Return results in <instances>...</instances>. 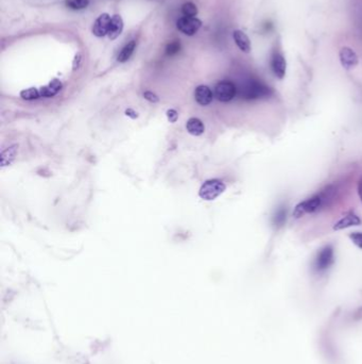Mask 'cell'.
<instances>
[{
  "label": "cell",
  "instance_id": "6da1fadb",
  "mask_svg": "<svg viewBox=\"0 0 362 364\" xmlns=\"http://www.w3.org/2000/svg\"><path fill=\"white\" fill-rule=\"evenodd\" d=\"M225 190L226 185L223 181L219 180V179H210V180L205 181L202 184L201 189L199 191V196L204 200L211 201L223 194Z\"/></svg>",
  "mask_w": 362,
  "mask_h": 364
},
{
  "label": "cell",
  "instance_id": "7a4b0ae2",
  "mask_svg": "<svg viewBox=\"0 0 362 364\" xmlns=\"http://www.w3.org/2000/svg\"><path fill=\"white\" fill-rule=\"evenodd\" d=\"M272 94V89L256 80H250L245 83L241 89V95L245 99H259L269 97Z\"/></svg>",
  "mask_w": 362,
  "mask_h": 364
},
{
  "label": "cell",
  "instance_id": "3957f363",
  "mask_svg": "<svg viewBox=\"0 0 362 364\" xmlns=\"http://www.w3.org/2000/svg\"><path fill=\"white\" fill-rule=\"evenodd\" d=\"M323 204H324V198H323V196L315 195L297 204L293 211V216L295 219H301L304 215L313 213L315 211L320 210Z\"/></svg>",
  "mask_w": 362,
  "mask_h": 364
},
{
  "label": "cell",
  "instance_id": "277c9868",
  "mask_svg": "<svg viewBox=\"0 0 362 364\" xmlns=\"http://www.w3.org/2000/svg\"><path fill=\"white\" fill-rule=\"evenodd\" d=\"M237 93L235 84L231 81H221L219 82L215 87L216 98L221 102H229L234 99Z\"/></svg>",
  "mask_w": 362,
  "mask_h": 364
},
{
  "label": "cell",
  "instance_id": "5b68a950",
  "mask_svg": "<svg viewBox=\"0 0 362 364\" xmlns=\"http://www.w3.org/2000/svg\"><path fill=\"white\" fill-rule=\"evenodd\" d=\"M201 27H202V22L200 21V19H198L197 17L183 16L177 22V28L179 29V31H181L182 33L188 35V36L195 35Z\"/></svg>",
  "mask_w": 362,
  "mask_h": 364
},
{
  "label": "cell",
  "instance_id": "8992f818",
  "mask_svg": "<svg viewBox=\"0 0 362 364\" xmlns=\"http://www.w3.org/2000/svg\"><path fill=\"white\" fill-rule=\"evenodd\" d=\"M112 17L107 13H102L96 19L93 26V34L97 37H103L108 34L109 25H111Z\"/></svg>",
  "mask_w": 362,
  "mask_h": 364
},
{
  "label": "cell",
  "instance_id": "52a82bcc",
  "mask_svg": "<svg viewBox=\"0 0 362 364\" xmlns=\"http://www.w3.org/2000/svg\"><path fill=\"white\" fill-rule=\"evenodd\" d=\"M340 62L341 65L343 66L346 70H351L357 66L358 64V56L355 51L350 47H342L340 53Z\"/></svg>",
  "mask_w": 362,
  "mask_h": 364
},
{
  "label": "cell",
  "instance_id": "ba28073f",
  "mask_svg": "<svg viewBox=\"0 0 362 364\" xmlns=\"http://www.w3.org/2000/svg\"><path fill=\"white\" fill-rule=\"evenodd\" d=\"M271 68L272 72L279 79H283L286 75V69H287V62L285 56H284L281 53H275L272 56L271 59Z\"/></svg>",
  "mask_w": 362,
  "mask_h": 364
},
{
  "label": "cell",
  "instance_id": "9c48e42d",
  "mask_svg": "<svg viewBox=\"0 0 362 364\" xmlns=\"http://www.w3.org/2000/svg\"><path fill=\"white\" fill-rule=\"evenodd\" d=\"M334 263V249L332 246H326L320 252L316 259V268L319 271H325Z\"/></svg>",
  "mask_w": 362,
  "mask_h": 364
},
{
  "label": "cell",
  "instance_id": "30bf717a",
  "mask_svg": "<svg viewBox=\"0 0 362 364\" xmlns=\"http://www.w3.org/2000/svg\"><path fill=\"white\" fill-rule=\"evenodd\" d=\"M124 19L118 14L113 15L111 19V25H109V30H108V34L107 37L111 41L116 40V38L119 37V35L122 33L124 31Z\"/></svg>",
  "mask_w": 362,
  "mask_h": 364
},
{
  "label": "cell",
  "instance_id": "8fae6325",
  "mask_svg": "<svg viewBox=\"0 0 362 364\" xmlns=\"http://www.w3.org/2000/svg\"><path fill=\"white\" fill-rule=\"evenodd\" d=\"M361 224V220L359 219V216L356 215L355 213L351 212L346 214L344 217H342L340 221L335 224L334 230L336 231H339V230H343L346 228H350L353 226H358Z\"/></svg>",
  "mask_w": 362,
  "mask_h": 364
},
{
  "label": "cell",
  "instance_id": "7c38bea8",
  "mask_svg": "<svg viewBox=\"0 0 362 364\" xmlns=\"http://www.w3.org/2000/svg\"><path fill=\"white\" fill-rule=\"evenodd\" d=\"M211 89L207 85H199L195 91V98L196 101L200 106H207L212 101Z\"/></svg>",
  "mask_w": 362,
  "mask_h": 364
},
{
  "label": "cell",
  "instance_id": "4fadbf2b",
  "mask_svg": "<svg viewBox=\"0 0 362 364\" xmlns=\"http://www.w3.org/2000/svg\"><path fill=\"white\" fill-rule=\"evenodd\" d=\"M233 38L238 46V48L245 54H249L251 51V41L249 36L241 30H235L233 32Z\"/></svg>",
  "mask_w": 362,
  "mask_h": 364
},
{
  "label": "cell",
  "instance_id": "5bb4252c",
  "mask_svg": "<svg viewBox=\"0 0 362 364\" xmlns=\"http://www.w3.org/2000/svg\"><path fill=\"white\" fill-rule=\"evenodd\" d=\"M61 89H62V82L57 79H53L52 81H50L48 83V85L41 87L40 94L42 97L50 98V97H53V96L59 93Z\"/></svg>",
  "mask_w": 362,
  "mask_h": 364
},
{
  "label": "cell",
  "instance_id": "9a60e30c",
  "mask_svg": "<svg viewBox=\"0 0 362 364\" xmlns=\"http://www.w3.org/2000/svg\"><path fill=\"white\" fill-rule=\"evenodd\" d=\"M186 129L190 134H192V136L199 137L204 133L205 127L201 119H199L197 117H191L187 120Z\"/></svg>",
  "mask_w": 362,
  "mask_h": 364
},
{
  "label": "cell",
  "instance_id": "2e32d148",
  "mask_svg": "<svg viewBox=\"0 0 362 364\" xmlns=\"http://www.w3.org/2000/svg\"><path fill=\"white\" fill-rule=\"evenodd\" d=\"M17 150H18V146L17 145H13L9 147L8 149H5L1 153V166L4 168V166L10 165L13 161L15 160V157L17 155Z\"/></svg>",
  "mask_w": 362,
  "mask_h": 364
},
{
  "label": "cell",
  "instance_id": "e0dca14e",
  "mask_svg": "<svg viewBox=\"0 0 362 364\" xmlns=\"http://www.w3.org/2000/svg\"><path fill=\"white\" fill-rule=\"evenodd\" d=\"M135 48H136V42H135V41L129 42L126 45V46L122 48V50L120 51V54L118 56V59H117L118 62H120V63L127 62L132 56Z\"/></svg>",
  "mask_w": 362,
  "mask_h": 364
},
{
  "label": "cell",
  "instance_id": "ac0fdd59",
  "mask_svg": "<svg viewBox=\"0 0 362 364\" xmlns=\"http://www.w3.org/2000/svg\"><path fill=\"white\" fill-rule=\"evenodd\" d=\"M21 97L25 100H33V99H37L38 97H41V94L37 88L30 87L27 89H24V91L21 92Z\"/></svg>",
  "mask_w": 362,
  "mask_h": 364
},
{
  "label": "cell",
  "instance_id": "d6986e66",
  "mask_svg": "<svg viewBox=\"0 0 362 364\" xmlns=\"http://www.w3.org/2000/svg\"><path fill=\"white\" fill-rule=\"evenodd\" d=\"M182 13L186 17H196L198 15L197 5L192 2H186L182 6Z\"/></svg>",
  "mask_w": 362,
  "mask_h": 364
},
{
  "label": "cell",
  "instance_id": "ffe728a7",
  "mask_svg": "<svg viewBox=\"0 0 362 364\" xmlns=\"http://www.w3.org/2000/svg\"><path fill=\"white\" fill-rule=\"evenodd\" d=\"M89 0H66V5L72 10H83L87 8Z\"/></svg>",
  "mask_w": 362,
  "mask_h": 364
},
{
  "label": "cell",
  "instance_id": "44dd1931",
  "mask_svg": "<svg viewBox=\"0 0 362 364\" xmlns=\"http://www.w3.org/2000/svg\"><path fill=\"white\" fill-rule=\"evenodd\" d=\"M286 216H287V210L282 207L279 210L276 211V213L274 215V225L277 227H282L284 224L286 222Z\"/></svg>",
  "mask_w": 362,
  "mask_h": 364
},
{
  "label": "cell",
  "instance_id": "7402d4cb",
  "mask_svg": "<svg viewBox=\"0 0 362 364\" xmlns=\"http://www.w3.org/2000/svg\"><path fill=\"white\" fill-rule=\"evenodd\" d=\"M181 50V43L179 41H173L167 45L166 54L167 56H174L180 53Z\"/></svg>",
  "mask_w": 362,
  "mask_h": 364
},
{
  "label": "cell",
  "instance_id": "603a6c76",
  "mask_svg": "<svg viewBox=\"0 0 362 364\" xmlns=\"http://www.w3.org/2000/svg\"><path fill=\"white\" fill-rule=\"evenodd\" d=\"M350 239L357 247L362 249V232H354L350 234Z\"/></svg>",
  "mask_w": 362,
  "mask_h": 364
},
{
  "label": "cell",
  "instance_id": "cb8c5ba5",
  "mask_svg": "<svg viewBox=\"0 0 362 364\" xmlns=\"http://www.w3.org/2000/svg\"><path fill=\"white\" fill-rule=\"evenodd\" d=\"M144 98L147 99L148 101L153 102V104H156V102L159 101V98L157 97V96L150 91H147L144 93Z\"/></svg>",
  "mask_w": 362,
  "mask_h": 364
},
{
  "label": "cell",
  "instance_id": "d4e9b609",
  "mask_svg": "<svg viewBox=\"0 0 362 364\" xmlns=\"http://www.w3.org/2000/svg\"><path fill=\"white\" fill-rule=\"evenodd\" d=\"M178 117H179V114L176 110H174V109H170V110L167 111V118L170 121V123H176V121L178 120Z\"/></svg>",
  "mask_w": 362,
  "mask_h": 364
},
{
  "label": "cell",
  "instance_id": "484cf974",
  "mask_svg": "<svg viewBox=\"0 0 362 364\" xmlns=\"http://www.w3.org/2000/svg\"><path fill=\"white\" fill-rule=\"evenodd\" d=\"M81 61H82V56L80 53H78L75 56L74 59V63H73V69L74 70H77L78 68L80 67V64H81Z\"/></svg>",
  "mask_w": 362,
  "mask_h": 364
},
{
  "label": "cell",
  "instance_id": "4316f807",
  "mask_svg": "<svg viewBox=\"0 0 362 364\" xmlns=\"http://www.w3.org/2000/svg\"><path fill=\"white\" fill-rule=\"evenodd\" d=\"M126 115H127V116H130L131 118H136L138 116L137 113L135 112L133 110V109H127V110H126Z\"/></svg>",
  "mask_w": 362,
  "mask_h": 364
},
{
  "label": "cell",
  "instance_id": "83f0119b",
  "mask_svg": "<svg viewBox=\"0 0 362 364\" xmlns=\"http://www.w3.org/2000/svg\"><path fill=\"white\" fill-rule=\"evenodd\" d=\"M358 194H359V197H360V200L362 202V178L360 179V181L358 183Z\"/></svg>",
  "mask_w": 362,
  "mask_h": 364
}]
</instances>
